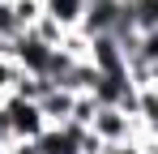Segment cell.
Segmentation results:
<instances>
[{"instance_id": "6da1fadb", "label": "cell", "mask_w": 158, "mask_h": 154, "mask_svg": "<svg viewBox=\"0 0 158 154\" xmlns=\"http://www.w3.org/2000/svg\"><path fill=\"white\" fill-rule=\"evenodd\" d=\"M0 120L9 128V141L13 146H26V141H39L47 133V120L39 111V103H26V99H0Z\"/></svg>"}, {"instance_id": "7a4b0ae2", "label": "cell", "mask_w": 158, "mask_h": 154, "mask_svg": "<svg viewBox=\"0 0 158 154\" xmlns=\"http://www.w3.org/2000/svg\"><path fill=\"white\" fill-rule=\"evenodd\" d=\"M90 133L103 141V150H115V146H132V141H141V124H137V116L120 111V107H98L94 120H90Z\"/></svg>"}, {"instance_id": "3957f363", "label": "cell", "mask_w": 158, "mask_h": 154, "mask_svg": "<svg viewBox=\"0 0 158 154\" xmlns=\"http://www.w3.org/2000/svg\"><path fill=\"white\" fill-rule=\"evenodd\" d=\"M90 64L103 77L128 73V51H124V39L120 34H94L90 39Z\"/></svg>"}, {"instance_id": "277c9868", "label": "cell", "mask_w": 158, "mask_h": 154, "mask_svg": "<svg viewBox=\"0 0 158 154\" xmlns=\"http://www.w3.org/2000/svg\"><path fill=\"white\" fill-rule=\"evenodd\" d=\"M73 103H77V94H73V90H64V86H47V94L39 99V111H43L47 128L69 124V120H73Z\"/></svg>"}, {"instance_id": "5b68a950", "label": "cell", "mask_w": 158, "mask_h": 154, "mask_svg": "<svg viewBox=\"0 0 158 154\" xmlns=\"http://www.w3.org/2000/svg\"><path fill=\"white\" fill-rule=\"evenodd\" d=\"M85 9H90V0H43V13L52 22H60L64 30H81Z\"/></svg>"}, {"instance_id": "8992f818", "label": "cell", "mask_w": 158, "mask_h": 154, "mask_svg": "<svg viewBox=\"0 0 158 154\" xmlns=\"http://www.w3.org/2000/svg\"><path fill=\"white\" fill-rule=\"evenodd\" d=\"M26 34H34V39H39V43H43V47H60V43H64V34H69V30H64V26L60 22H52V17H47V13H43V17H39V22L30 26Z\"/></svg>"}, {"instance_id": "52a82bcc", "label": "cell", "mask_w": 158, "mask_h": 154, "mask_svg": "<svg viewBox=\"0 0 158 154\" xmlns=\"http://www.w3.org/2000/svg\"><path fill=\"white\" fill-rule=\"evenodd\" d=\"M9 9H13V22L22 26V34L43 17V0H9Z\"/></svg>"}, {"instance_id": "ba28073f", "label": "cell", "mask_w": 158, "mask_h": 154, "mask_svg": "<svg viewBox=\"0 0 158 154\" xmlns=\"http://www.w3.org/2000/svg\"><path fill=\"white\" fill-rule=\"evenodd\" d=\"M17 81H22V64L13 56H0V99H9Z\"/></svg>"}, {"instance_id": "9c48e42d", "label": "cell", "mask_w": 158, "mask_h": 154, "mask_svg": "<svg viewBox=\"0 0 158 154\" xmlns=\"http://www.w3.org/2000/svg\"><path fill=\"white\" fill-rule=\"evenodd\" d=\"M107 154H145V146L132 141V146H115V150H107Z\"/></svg>"}, {"instance_id": "30bf717a", "label": "cell", "mask_w": 158, "mask_h": 154, "mask_svg": "<svg viewBox=\"0 0 158 154\" xmlns=\"http://www.w3.org/2000/svg\"><path fill=\"white\" fill-rule=\"evenodd\" d=\"M141 146H145V154H158V141H150V137H141Z\"/></svg>"}, {"instance_id": "8fae6325", "label": "cell", "mask_w": 158, "mask_h": 154, "mask_svg": "<svg viewBox=\"0 0 158 154\" xmlns=\"http://www.w3.org/2000/svg\"><path fill=\"white\" fill-rule=\"evenodd\" d=\"M150 86H158V64H154V69H150Z\"/></svg>"}, {"instance_id": "7c38bea8", "label": "cell", "mask_w": 158, "mask_h": 154, "mask_svg": "<svg viewBox=\"0 0 158 154\" xmlns=\"http://www.w3.org/2000/svg\"><path fill=\"white\" fill-rule=\"evenodd\" d=\"M0 154H9V146H0Z\"/></svg>"}, {"instance_id": "4fadbf2b", "label": "cell", "mask_w": 158, "mask_h": 154, "mask_svg": "<svg viewBox=\"0 0 158 154\" xmlns=\"http://www.w3.org/2000/svg\"><path fill=\"white\" fill-rule=\"evenodd\" d=\"M103 154H107V150H103Z\"/></svg>"}]
</instances>
